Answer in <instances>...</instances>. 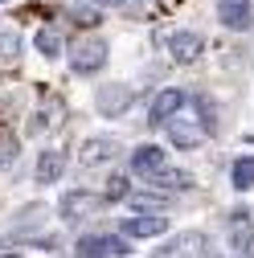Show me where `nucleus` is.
I'll use <instances>...</instances> for the list:
<instances>
[{
    "mask_svg": "<svg viewBox=\"0 0 254 258\" xmlns=\"http://www.w3.org/2000/svg\"><path fill=\"white\" fill-rule=\"evenodd\" d=\"M70 66H74V74H99L107 66V41L103 37H78V41H70Z\"/></svg>",
    "mask_w": 254,
    "mask_h": 258,
    "instance_id": "obj_1",
    "label": "nucleus"
},
{
    "mask_svg": "<svg viewBox=\"0 0 254 258\" xmlns=\"http://www.w3.org/2000/svg\"><path fill=\"white\" fill-rule=\"evenodd\" d=\"M132 99H136V90L127 86V82H111V86L94 90V111L107 115V119H115V115H123L127 107H132Z\"/></svg>",
    "mask_w": 254,
    "mask_h": 258,
    "instance_id": "obj_2",
    "label": "nucleus"
},
{
    "mask_svg": "<svg viewBox=\"0 0 254 258\" xmlns=\"http://www.w3.org/2000/svg\"><path fill=\"white\" fill-rule=\"evenodd\" d=\"M127 250V238H111V234H90V238H78L74 254L78 258H123Z\"/></svg>",
    "mask_w": 254,
    "mask_h": 258,
    "instance_id": "obj_3",
    "label": "nucleus"
},
{
    "mask_svg": "<svg viewBox=\"0 0 254 258\" xmlns=\"http://www.w3.org/2000/svg\"><path fill=\"white\" fill-rule=\"evenodd\" d=\"M217 21L234 33H246L254 25V5L250 0H217Z\"/></svg>",
    "mask_w": 254,
    "mask_h": 258,
    "instance_id": "obj_4",
    "label": "nucleus"
},
{
    "mask_svg": "<svg viewBox=\"0 0 254 258\" xmlns=\"http://www.w3.org/2000/svg\"><path fill=\"white\" fill-rule=\"evenodd\" d=\"M184 103H188V99H184V90H176V86L160 90V94L152 99V107H148V123H152V127H164V123H168Z\"/></svg>",
    "mask_w": 254,
    "mask_h": 258,
    "instance_id": "obj_5",
    "label": "nucleus"
},
{
    "mask_svg": "<svg viewBox=\"0 0 254 258\" xmlns=\"http://www.w3.org/2000/svg\"><path fill=\"white\" fill-rule=\"evenodd\" d=\"M94 209H99V197L86 192V188H70V192H61V201H57L61 221H78V217H86V213H94Z\"/></svg>",
    "mask_w": 254,
    "mask_h": 258,
    "instance_id": "obj_6",
    "label": "nucleus"
},
{
    "mask_svg": "<svg viewBox=\"0 0 254 258\" xmlns=\"http://www.w3.org/2000/svg\"><path fill=\"white\" fill-rule=\"evenodd\" d=\"M201 140H205V127L193 123V119H184V111H176L168 119V144L172 148H197Z\"/></svg>",
    "mask_w": 254,
    "mask_h": 258,
    "instance_id": "obj_7",
    "label": "nucleus"
},
{
    "mask_svg": "<svg viewBox=\"0 0 254 258\" xmlns=\"http://www.w3.org/2000/svg\"><path fill=\"white\" fill-rule=\"evenodd\" d=\"M201 49H205V41L193 33V29H176V33L168 37V57H172V61H180V66L197 61V57H201Z\"/></svg>",
    "mask_w": 254,
    "mask_h": 258,
    "instance_id": "obj_8",
    "label": "nucleus"
},
{
    "mask_svg": "<svg viewBox=\"0 0 254 258\" xmlns=\"http://www.w3.org/2000/svg\"><path fill=\"white\" fill-rule=\"evenodd\" d=\"M205 250H209V246H205L201 234H180V238L164 242L152 258H205Z\"/></svg>",
    "mask_w": 254,
    "mask_h": 258,
    "instance_id": "obj_9",
    "label": "nucleus"
},
{
    "mask_svg": "<svg viewBox=\"0 0 254 258\" xmlns=\"http://www.w3.org/2000/svg\"><path fill=\"white\" fill-rule=\"evenodd\" d=\"M164 230H168L164 213H136V217L123 221V234L127 238H160Z\"/></svg>",
    "mask_w": 254,
    "mask_h": 258,
    "instance_id": "obj_10",
    "label": "nucleus"
},
{
    "mask_svg": "<svg viewBox=\"0 0 254 258\" xmlns=\"http://www.w3.org/2000/svg\"><path fill=\"white\" fill-rule=\"evenodd\" d=\"M230 246L238 254H246L254 246V217H250V209H234L230 213Z\"/></svg>",
    "mask_w": 254,
    "mask_h": 258,
    "instance_id": "obj_11",
    "label": "nucleus"
},
{
    "mask_svg": "<svg viewBox=\"0 0 254 258\" xmlns=\"http://www.w3.org/2000/svg\"><path fill=\"white\" fill-rule=\"evenodd\" d=\"M119 156V140H107V136H94L78 148V164H103V160H115Z\"/></svg>",
    "mask_w": 254,
    "mask_h": 258,
    "instance_id": "obj_12",
    "label": "nucleus"
},
{
    "mask_svg": "<svg viewBox=\"0 0 254 258\" xmlns=\"http://www.w3.org/2000/svg\"><path fill=\"white\" fill-rule=\"evenodd\" d=\"M160 168H164V152H160V148L144 144V148H136V152H132V172L152 176V172H160Z\"/></svg>",
    "mask_w": 254,
    "mask_h": 258,
    "instance_id": "obj_13",
    "label": "nucleus"
},
{
    "mask_svg": "<svg viewBox=\"0 0 254 258\" xmlns=\"http://www.w3.org/2000/svg\"><path fill=\"white\" fill-rule=\"evenodd\" d=\"M61 168H66V156H61V152H41L33 180H37V184H53V180L61 176Z\"/></svg>",
    "mask_w": 254,
    "mask_h": 258,
    "instance_id": "obj_14",
    "label": "nucleus"
},
{
    "mask_svg": "<svg viewBox=\"0 0 254 258\" xmlns=\"http://www.w3.org/2000/svg\"><path fill=\"white\" fill-rule=\"evenodd\" d=\"M230 184H234L238 192H250V188H254V156H242V160H234Z\"/></svg>",
    "mask_w": 254,
    "mask_h": 258,
    "instance_id": "obj_15",
    "label": "nucleus"
},
{
    "mask_svg": "<svg viewBox=\"0 0 254 258\" xmlns=\"http://www.w3.org/2000/svg\"><path fill=\"white\" fill-rule=\"evenodd\" d=\"M132 209L136 213H164L168 197H160V192H132Z\"/></svg>",
    "mask_w": 254,
    "mask_h": 258,
    "instance_id": "obj_16",
    "label": "nucleus"
},
{
    "mask_svg": "<svg viewBox=\"0 0 254 258\" xmlns=\"http://www.w3.org/2000/svg\"><path fill=\"white\" fill-rule=\"evenodd\" d=\"M33 45H37V53H41L45 61H49V57H57V53H61V37H57V29H37Z\"/></svg>",
    "mask_w": 254,
    "mask_h": 258,
    "instance_id": "obj_17",
    "label": "nucleus"
},
{
    "mask_svg": "<svg viewBox=\"0 0 254 258\" xmlns=\"http://www.w3.org/2000/svg\"><path fill=\"white\" fill-rule=\"evenodd\" d=\"M148 180H156V184H176V188H188V184H193V176H188V172H180V168H176V172H172V168H168V164H164V168H160V172H152V176H148Z\"/></svg>",
    "mask_w": 254,
    "mask_h": 258,
    "instance_id": "obj_18",
    "label": "nucleus"
},
{
    "mask_svg": "<svg viewBox=\"0 0 254 258\" xmlns=\"http://www.w3.org/2000/svg\"><path fill=\"white\" fill-rule=\"evenodd\" d=\"M17 53H21L17 29H5V33H0V61H17Z\"/></svg>",
    "mask_w": 254,
    "mask_h": 258,
    "instance_id": "obj_19",
    "label": "nucleus"
},
{
    "mask_svg": "<svg viewBox=\"0 0 254 258\" xmlns=\"http://www.w3.org/2000/svg\"><path fill=\"white\" fill-rule=\"evenodd\" d=\"M17 156H21V144H17L13 136H0V168L17 164Z\"/></svg>",
    "mask_w": 254,
    "mask_h": 258,
    "instance_id": "obj_20",
    "label": "nucleus"
},
{
    "mask_svg": "<svg viewBox=\"0 0 254 258\" xmlns=\"http://www.w3.org/2000/svg\"><path fill=\"white\" fill-rule=\"evenodd\" d=\"M119 197H127V176L123 172H111L107 176V201H119Z\"/></svg>",
    "mask_w": 254,
    "mask_h": 258,
    "instance_id": "obj_21",
    "label": "nucleus"
},
{
    "mask_svg": "<svg viewBox=\"0 0 254 258\" xmlns=\"http://www.w3.org/2000/svg\"><path fill=\"white\" fill-rule=\"evenodd\" d=\"M70 17H74V21H82V25H94V21H99V13H78V9H74Z\"/></svg>",
    "mask_w": 254,
    "mask_h": 258,
    "instance_id": "obj_22",
    "label": "nucleus"
},
{
    "mask_svg": "<svg viewBox=\"0 0 254 258\" xmlns=\"http://www.w3.org/2000/svg\"><path fill=\"white\" fill-rule=\"evenodd\" d=\"M99 5H107V9H123L127 0H99Z\"/></svg>",
    "mask_w": 254,
    "mask_h": 258,
    "instance_id": "obj_23",
    "label": "nucleus"
}]
</instances>
